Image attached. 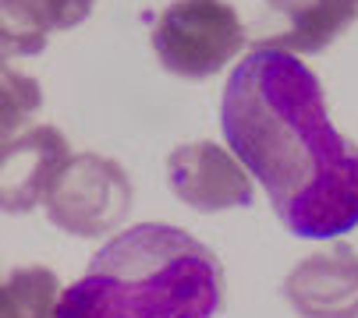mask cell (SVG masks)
<instances>
[{
    "label": "cell",
    "instance_id": "cell-1",
    "mask_svg": "<svg viewBox=\"0 0 358 318\" xmlns=\"http://www.w3.org/2000/svg\"><path fill=\"white\" fill-rule=\"evenodd\" d=\"M220 128L294 237L358 227V145L334 128L323 82L294 53H245L224 85Z\"/></svg>",
    "mask_w": 358,
    "mask_h": 318
},
{
    "label": "cell",
    "instance_id": "cell-2",
    "mask_svg": "<svg viewBox=\"0 0 358 318\" xmlns=\"http://www.w3.org/2000/svg\"><path fill=\"white\" fill-rule=\"evenodd\" d=\"M220 308L224 265L206 244L171 223H135L61 290L57 318H213Z\"/></svg>",
    "mask_w": 358,
    "mask_h": 318
},
{
    "label": "cell",
    "instance_id": "cell-3",
    "mask_svg": "<svg viewBox=\"0 0 358 318\" xmlns=\"http://www.w3.org/2000/svg\"><path fill=\"white\" fill-rule=\"evenodd\" d=\"M149 43L164 71L202 82L238 57L248 43V29L231 0H174L160 11Z\"/></svg>",
    "mask_w": 358,
    "mask_h": 318
},
{
    "label": "cell",
    "instance_id": "cell-4",
    "mask_svg": "<svg viewBox=\"0 0 358 318\" xmlns=\"http://www.w3.org/2000/svg\"><path fill=\"white\" fill-rule=\"evenodd\" d=\"M131 202H135V188L117 159L99 152H71L43 209H46V220L57 230L92 241V237L114 234L131 212Z\"/></svg>",
    "mask_w": 358,
    "mask_h": 318
},
{
    "label": "cell",
    "instance_id": "cell-5",
    "mask_svg": "<svg viewBox=\"0 0 358 318\" xmlns=\"http://www.w3.org/2000/svg\"><path fill=\"white\" fill-rule=\"evenodd\" d=\"M167 184L195 212L245 209L255 198L245 163L217 142H185L167 156Z\"/></svg>",
    "mask_w": 358,
    "mask_h": 318
},
{
    "label": "cell",
    "instance_id": "cell-6",
    "mask_svg": "<svg viewBox=\"0 0 358 318\" xmlns=\"http://www.w3.org/2000/svg\"><path fill=\"white\" fill-rule=\"evenodd\" d=\"M71 156L68 138L54 124H36L0 145V212L25 216L46 202Z\"/></svg>",
    "mask_w": 358,
    "mask_h": 318
},
{
    "label": "cell",
    "instance_id": "cell-7",
    "mask_svg": "<svg viewBox=\"0 0 358 318\" xmlns=\"http://www.w3.org/2000/svg\"><path fill=\"white\" fill-rule=\"evenodd\" d=\"M248 32L252 50H284L294 57L330 50L355 22L358 0H280Z\"/></svg>",
    "mask_w": 358,
    "mask_h": 318
},
{
    "label": "cell",
    "instance_id": "cell-8",
    "mask_svg": "<svg viewBox=\"0 0 358 318\" xmlns=\"http://www.w3.org/2000/svg\"><path fill=\"white\" fill-rule=\"evenodd\" d=\"M280 290L298 318H358V251L337 241L305 255Z\"/></svg>",
    "mask_w": 358,
    "mask_h": 318
},
{
    "label": "cell",
    "instance_id": "cell-9",
    "mask_svg": "<svg viewBox=\"0 0 358 318\" xmlns=\"http://www.w3.org/2000/svg\"><path fill=\"white\" fill-rule=\"evenodd\" d=\"M61 280L46 265H15L0 273V318H57Z\"/></svg>",
    "mask_w": 358,
    "mask_h": 318
},
{
    "label": "cell",
    "instance_id": "cell-10",
    "mask_svg": "<svg viewBox=\"0 0 358 318\" xmlns=\"http://www.w3.org/2000/svg\"><path fill=\"white\" fill-rule=\"evenodd\" d=\"M43 89L36 78L22 75L8 61H0V145L25 131V124L39 114Z\"/></svg>",
    "mask_w": 358,
    "mask_h": 318
},
{
    "label": "cell",
    "instance_id": "cell-11",
    "mask_svg": "<svg viewBox=\"0 0 358 318\" xmlns=\"http://www.w3.org/2000/svg\"><path fill=\"white\" fill-rule=\"evenodd\" d=\"M0 8L29 29L64 32V29L82 25L92 15L96 0H0Z\"/></svg>",
    "mask_w": 358,
    "mask_h": 318
},
{
    "label": "cell",
    "instance_id": "cell-12",
    "mask_svg": "<svg viewBox=\"0 0 358 318\" xmlns=\"http://www.w3.org/2000/svg\"><path fill=\"white\" fill-rule=\"evenodd\" d=\"M46 43H50L46 32L22 25L15 15L0 8V61L4 57H36V53L46 50Z\"/></svg>",
    "mask_w": 358,
    "mask_h": 318
},
{
    "label": "cell",
    "instance_id": "cell-13",
    "mask_svg": "<svg viewBox=\"0 0 358 318\" xmlns=\"http://www.w3.org/2000/svg\"><path fill=\"white\" fill-rule=\"evenodd\" d=\"M263 4H280V0H263Z\"/></svg>",
    "mask_w": 358,
    "mask_h": 318
}]
</instances>
